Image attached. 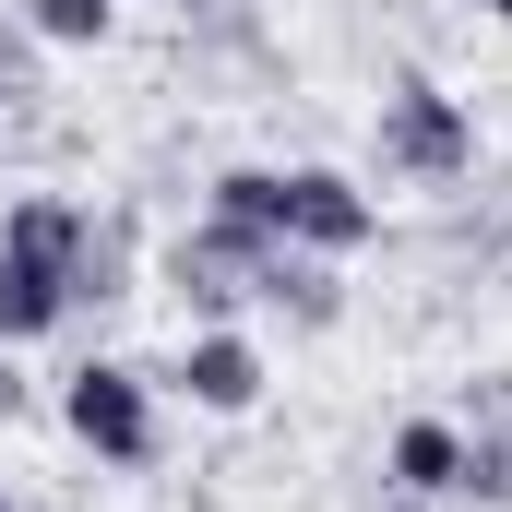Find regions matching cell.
<instances>
[{
  "label": "cell",
  "mask_w": 512,
  "mask_h": 512,
  "mask_svg": "<svg viewBox=\"0 0 512 512\" xmlns=\"http://www.w3.org/2000/svg\"><path fill=\"white\" fill-rule=\"evenodd\" d=\"M203 215H227V227H251L274 251H370L382 239V203L346 179V167H215V191H203Z\"/></svg>",
  "instance_id": "6da1fadb"
},
{
  "label": "cell",
  "mask_w": 512,
  "mask_h": 512,
  "mask_svg": "<svg viewBox=\"0 0 512 512\" xmlns=\"http://www.w3.org/2000/svg\"><path fill=\"white\" fill-rule=\"evenodd\" d=\"M370 155L417 191H453V179H477V108L441 72H393L382 108H370Z\"/></svg>",
  "instance_id": "7a4b0ae2"
},
{
  "label": "cell",
  "mask_w": 512,
  "mask_h": 512,
  "mask_svg": "<svg viewBox=\"0 0 512 512\" xmlns=\"http://www.w3.org/2000/svg\"><path fill=\"white\" fill-rule=\"evenodd\" d=\"M60 429L96 453V465H155V370H131V358H84V370H60Z\"/></svg>",
  "instance_id": "3957f363"
},
{
  "label": "cell",
  "mask_w": 512,
  "mask_h": 512,
  "mask_svg": "<svg viewBox=\"0 0 512 512\" xmlns=\"http://www.w3.org/2000/svg\"><path fill=\"white\" fill-rule=\"evenodd\" d=\"M262 262H274V239H251V227H227V215H203V227H179L167 239V286H179V310L191 322H239V310H262Z\"/></svg>",
  "instance_id": "277c9868"
},
{
  "label": "cell",
  "mask_w": 512,
  "mask_h": 512,
  "mask_svg": "<svg viewBox=\"0 0 512 512\" xmlns=\"http://www.w3.org/2000/svg\"><path fill=\"white\" fill-rule=\"evenodd\" d=\"M262 382H274V370H262V346L239 334V322H191V334H179V358L155 370V393H179L191 417H251Z\"/></svg>",
  "instance_id": "5b68a950"
},
{
  "label": "cell",
  "mask_w": 512,
  "mask_h": 512,
  "mask_svg": "<svg viewBox=\"0 0 512 512\" xmlns=\"http://www.w3.org/2000/svg\"><path fill=\"white\" fill-rule=\"evenodd\" d=\"M84 239H96V203L84 191H12L0 203V251L48 262V274H84Z\"/></svg>",
  "instance_id": "8992f818"
},
{
  "label": "cell",
  "mask_w": 512,
  "mask_h": 512,
  "mask_svg": "<svg viewBox=\"0 0 512 512\" xmlns=\"http://www.w3.org/2000/svg\"><path fill=\"white\" fill-rule=\"evenodd\" d=\"M382 489H405V501H465V417H405L382 441Z\"/></svg>",
  "instance_id": "52a82bcc"
},
{
  "label": "cell",
  "mask_w": 512,
  "mask_h": 512,
  "mask_svg": "<svg viewBox=\"0 0 512 512\" xmlns=\"http://www.w3.org/2000/svg\"><path fill=\"white\" fill-rule=\"evenodd\" d=\"M72 322V274H48V262L0 251V346H48Z\"/></svg>",
  "instance_id": "ba28073f"
},
{
  "label": "cell",
  "mask_w": 512,
  "mask_h": 512,
  "mask_svg": "<svg viewBox=\"0 0 512 512\" xmlns=\"http://www.w3.org/2000/svg\"><path fill=\"white\" fill-rule=\"evenodd\" d=\"M262 310H286L298 334H334V322H346V286H334L322 251H274L262 262Z\"/></svg>",
  "instance_id": "9c48e42d"
},
{
  "label": "cell",
  "mask_w": 512,
  "mask_h": 512,
  "mask_svg": "<svg viewBox=\"0 0 512 512\" xmlns=\"http://www.w3.org/2000/svg\"><path fill=\"white\" fill-rule=\"evenodd\" d=\"M465 501L512 512V393H489V417L465 429Z\"/></svg>",
  "instance_id": "30bf717a"
},
{
  "label": "cell",
  "mask_w": 512,
  "mask_h": 512,
  "mask_svg": "<svg viewBox=\"0 0 512 512\" xmlns=\"http://www.w3.org/2000/svg\"><path fill=\"white\" fill-rule=\"evenodd\" d=\"M108 298H131V215H96L84 274H72V310H108Z\"/></svg>",
  "instance_id": "8fae6325"
},
{
  "label": "cell",
  "mask_w": 512,
  "mask_h": 512,
  "mask_svg": "<svg viewBox=\"0 0 512 512\" xmlns=\"http://www.w3.org/2000/svg\"><path fill=\"white\" fill-rule=\"evenodd\" d=\"M36 24V48H108L120 36V0H12Z\"/></svg>",
  "instance_id": "7c38bea8"
},
{
  "label": "cell",
  "mask_w": 512,
  "mask_h": 512,
  "mask_svg": "<svg viewBox=\"0 0 512 512\" xmlns=\"http://www.w3.org/2000/svg\"><path fill=\"white\" fill-rule=\"evenodd\" d=\"M36 96H48V48H36V24L0 0V120H24Z\"/></svg>",
  "instance_id": "4fadbf2b"
},
{
  "label": "cell",
  "mask_w": 512,
  "mask_h": 512,
  "mask_svg": "<svg viewBox=\"0 0 512 512\" xmlns=\"http://www.w3.org/2000/svg\"><path fill=\"white\" fill-rule=\"evenodd\" d=\"M370 512H429V501H405V489H382V501H370Z\"/></svg>",
  "instance_id": "5bb4252c"
},
{
  "label": "cell",
  "mask_w": 512,
  "mask_h": 512,
  "mask_svg": "<svg viewBox=\"0 0 512 512\" xmlns=\"http://www.w3.org/2000/svg\"><path fill=\"white\" fill-rule=\"evenodd\" d=\"M191 12H239V0H179V24H191Z\"/></svg>",
  "instance_id": "9a60e30c"
},
{
  "label": "cell",
  "mask_w": 512,
  "mask_h": 512,
  "mask_svg": "<svg viewBox=\"0 0 512 512\" xmlns=\"http://www.w3.org/2000/svg\"><path fill=\"white\" fill-rule=\"evenodd\" d=\"M477 12H489V24H512V0H477Z\"/></svg>",
  "instance_id": "2e32d148"
},
{
  "label": "cell",
  "mask_w": 512,
  "mask_h": 512,
  "mask_svg": "<svg viewBox=\"0 0 512 512\" xmlns=\"http://www.w3.org/2000/svg\"><path fill=\"white\" fill-rule=\"evenodd\" d=\"M0 512H24V501H12V489H0Z\"/></svg>",
  "instance_id": "e0dca14e"
}]
</instances>
